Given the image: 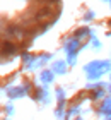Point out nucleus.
<instances>
[{
    "label": "nucleus",
    "mask_w": 111,
    "mask_h": 120,
    "mask_svg": "<svg viewBox=\"0 0 111 120\" xmlns=\"http://www.w3.org/2000/svg\"><path fill=\"white\" fill-rule=\"evenodd\" d=\"M2 52L5 53V55H12V53L15 52V46H14V43H12V41H5L4 45H2Z\"/></svg>",
    "instance_id": "f03ea898"
},
{
    "label": "nucleus",
    "mask_w": 111,
    "mask_h": 120,
    "mask_svg": "<svg viewBox=\"0 0 111 120\" xmlns=\"http://www.w3.org/2000/svg\"><path fill=\"white\" fill-rule=\"evenodd\" d=\"M4 34H5V38H7L9 41H21L22 38H24L26 34H24V31H22L19 26H15V24H10V26H7V28L4 29Z\"/></svg>",
    "instance_id": "f257e3e1"
}]
</instances>
